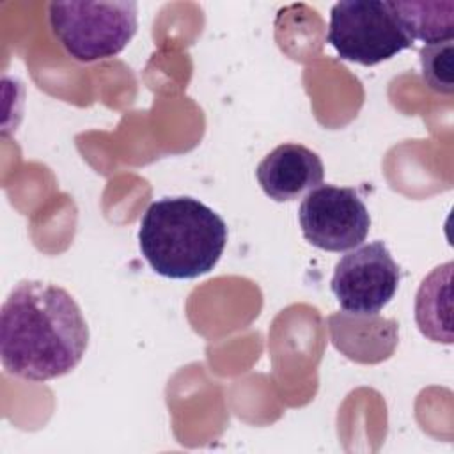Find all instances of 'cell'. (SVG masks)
I'll use <instances>...</instances> for the list:
<instances>
[{
	"label": "cell",
	"mask_w": 454,
	"mask_h": 454,
	"mask_svg": "<svg viewBox=\"0 0 454 454\" xmlns=\"http://www.w3.org/2000/svg\"><path fill=\"white\" fill-rule=\"evenodd\" d=\"M257 181L262 192L287 202L301 197L323 183L325 167L317 153L301 144H280L257 165Z\"/></svg>",
	"instance_id": "obj_7"
},
{
	"label": "cell",
	"mask_w": 454,
	"mask_h": 454,
	"mask_svg": "<svg viewBox=\"0 0 454 454\" xmlns=\"http://www.w3.org/2000/svg\"><path fill=\"white\" fill-rule=\"evenodd\" d=\"M422 78L426 85L440 94L454 90V43L426 44L419 51Z\"/></svg>",
	"instance_id": "obj_11"
},
{
	"label": "cell",
	"mask_w": 454,
	"mask_h": 454,
	"mask_svg": "<svg viewBox=\"0 0 454 454\" xmlns=\"http://www.w3.org/2000/svg\"><path fill=\"white\" fill-rule=\"evenodd\" d=\"M326 39L340 59L362 66H376L413 44L392 2L383 0L337 2Z\"/></svg>",
	"instance_id": "obj_4"
},
{
	"label": "cell",
	"mask_w": 454,
	"mask_h": 454,
	"mask_svg": "<svg viewBox=\"0 0 454 454\" xmlns=\"http://www.w3.org/2000/svg\"><path fill=\"white\" fill-rule=\"evenodd\" d=\"M332 344L349 360L378 364L397 346V323L380 314L335 312L328 317Z\"/></svg>",
	"instance_id": "obj_8"
},
{
	"label": "cell",
	"mask_w": 454,
	"mask_h": 454,
	"mask_svg": "<svg viewBox=\"0 0 454 454\" xmlns=\"http://www.w3.org/2000/svg\"><path fill=\"white\" fill-rule=\"evenodd\" d=\"M404 30L415 41L436 44L454 37V2H417L390 0Z\"/></svg>",
	"instance_id": "obj_10"
},
{
	"label": "cell",
	"mask_w": 454,
	"mask_h": 454,
	"mask_svg": "<svg viewBox=\"0 0 454 454\" xmlns=\"http://www.w3.org/2000/svg\"><path fill=\"white\" fill-rule=\"evenodd\" d=\"M227 243L223 218L193 197H163L144 213L140 252L167 278H197L220 261Z\"/></svg>",
	"instance_id": "obj_2"
},
{
	"label": "cell",
	"mask_w": 454,
	"mask_h": 454,
	"mask_svg": "<svg viewBox=\"0 0 454 454\" xmlns=\"http://www.w3.org/2000/svg\"><path fill=\"white\" fill-rule=\"evenodd\" d=\"M399 266L383 241H372L339 259L330 282L346 312L378 314L399 287Z\"/></svg>",
	"instance_id": "obj_6"
},
{
	"label": "cell",
	"mask_w": 454,
	"mask_h": 454,
	"mask_svg": "<svg viewBox=\"0 0 454 454\" xmlns=\"http://www.w3.org/2000/svg\"><path fill=\"white\" fill-rule=\"evenodd\" d=\"M137 2H50L48 21L69 57L96 62L119 55L137 34Z\"/></svg>",
	"instance_id": "obj_3"
},
{
	"label": "cell",
	"mask_w": 454,
	"mask_h": 454,
	"mask_svg": "<svg viewBox=\"0 0 454 454\" xmlns=\"http://www.w3.org/2000/svg\"><path fill=\"white\" fill-rule=\"evenodd\" d=\"M89 328L74 298L43 280L12 287L0 312L4 369L28 381H48L71 372L83 358Z\"/></svg>",
	"instance_id": "obj_1"
},
{
	"label": "cell",
	"mask_w": 454,
	"mask_h": 454,
	"mask_svg": "<svg viewBox=\"0 0 454 454\" xmlns=\"http://www.w3.org/2000/svg\"><path fill=\"white\" fill-rule=\"evenodd\" d=\"M452 262L434 268L420 284L415 298V321L424 337L452 344Z\"/></svg>",
	"instance_id": "obj_9"
},
{
	"label": "cell",
	"mask_w": 454,
	"mask_h": 454,
	"mask_svg": "<svg viewBox=\"0 0 454 454\" xmlns=\"http://www.w3.org/2000/svg\"><path fill=\"white\" fill-rule=\"evenodd\" d=\"M303 238L326 252H346L365 241L371 227L367 206L355 188L319 184L300 204Z\"/></svg>",
	"instance_id": "obj_5"
}]
</instances>
